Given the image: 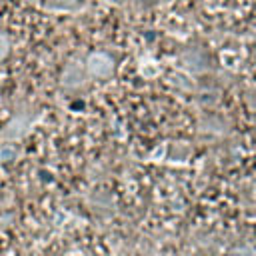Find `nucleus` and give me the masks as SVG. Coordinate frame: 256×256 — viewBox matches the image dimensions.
Listing matches in <instances>:
<instances>
[{
    "instance_id": "5",
    "label": "nucleus",
    "mask_w": 256,
    "mask_h": 256,
    "mask_svg": "<svg viewBox=\"0 0 256 256\" xmlns=\"http://www.w3.org/2000/svg\"><path fill=\"white\" fill-rule=\"evenodd\" d=\"M8 52H10V40H8V36H6V34H2V32H0V62L8 56Z\"/></svg>"
},
{
    "instance_id": "6",
    "label": "nucleus",
    "mask_w": 256,
    "mask_h": 256,
    "mask_svg": "<svg viewBox=\"0 0 256 256\" xmlns=\"http://www.w3.org/2000/svg\"><path fill=\"white\" fill-rule=\"evenodd\" d=\"M104 2H108V4H118L120 0H104Z\"/></svg>"
},
{
    "instance_id": "4",
    "label": "nucleus",
    "mask_w": 256,
    "mask_h": 256,
    "mask_svg": "<svg viewBox=\"0 0 256 256\" xmlns=\"http://www.w3.org/2000/svg\"><path fill=\"white\" fill-rule=\"evenodd\" d=\"M18 154H20V150H18L16 144H12V142L0 144V164H10V162H14V160L18 158Z\"/></svg>"
},
{
    "instance_id": "1",
    "label": "nucleus",
    "mask_w": 256,
    "mask_h": 256,
    "mask_svg": "<svg viewBox=\"0 0 256 256\" xmlns=\"http://www.w3.org/2000/svg\"><path fill=\"white\" fill-rule=\"evenodd\" d=\"M86 70H88V74L94 76V78H108V76L112 74V70H114V62H112V58H110L108 54H104V52H94V54H90L88 60H86Z\"/></svg>"
},
{
    "instance_id": "2",
    "label": "nucleus",
    "mask_w": 256,
    "mask_h": 256,
    "mask_svg": "<svg viewBox=\"0 0 256 256\" xmlns=\"http://www.w3.org/2000/svg\"><path fill=\"white\" fill-rule=\"evenodd\" d=\"M84 78H86L84 66L80 62H70L66 66V70L62 72V86H66V88H78V86L84 84Z\"/></svg>"
},
{
    "instance_id": "3",
    "label": "nucleus",
    "mask_w": 256,
    "mask_h": 256,
    "mask_svg": "<svg viewBox=\"0 0 256 256\" xmlns=\"http://www.w3.org/2000/svg\"><path fill=\"white\" fill-rule=\"evenodd\" d=\"M28 126H30V122H28L24 116H14V118L8 122L6 130H4V138H8V140H18V138H22V136L26 134Z\"/></svg>"
}]
</instances>
